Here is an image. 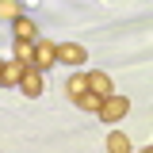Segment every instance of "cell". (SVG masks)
<instances>
[{
  "label": "cell",
  "instance_id": "obj_1",
  "mask_svg": "<svg viewBox=\"0 0 153 153\" xmlns=\"http://www.w3.org/2000/svg\"><path fill=\"white\" fill-rule=\"evenodd\" d=\"M126 111H130V100L119 96V92H111V96H103V103H100V111H96V115H100L103 123H119Z\"/></svg>",
  "mask_w": 153,
  "mask_h": 153
},
{
  "label": "cell",
  "instance_id": "obj_2",
  "mask_svg": "<svg viewBox=\"0 0 153 153\" xmlns=\"http://www.w3.org/2000/svg\"><path fill=\"white\" fill-rule=\"evenodd\" d=\"M54 61H57V42H46V38H35V61H31V65H35L38 73H42V69H50Z\"/></svg>",
  "mask_w": 153,
  "mask_h": 153
},
{
  "label": "cell",
  "instance_id": "obj_3",
  "mask_svg": "<svg viewBox=\"0 0 153 153\" xmlns=\"http://www.w3.org/2000/svg\"><path fill=\"white\" fill-rule=\"evenodd\" d=\"M84 57H88L84 46H76V42H57V61H61V65H84Z\"/></svg>",
  "mask_w": 153,
  "mask_h": 153
},
{
  "label": "cell",
  "instance_id": "obj_4",
  "mask_svg": "<svg viewBox=\"0 0 153 153\" xmlns=\"http://www.w3.org/2000/svg\"><path fill=\"white\" fill-rule=\"evenodd\" d=\"M16 88H19L23 96H31V100H35V96H42V73H38L35 65H27V73H23V80H19Z\"/></svg>",
  "mask_w": 153,
  "mask_h": 153
},
{
  "label": "cell",
  "instance_id": "obj_5",
  "mask_svg": "<svg viewBox=\"0 0 153 153\" xmlns=\"http://www.w3.org/2000/svg\"><path fill=\"white\" fill-rule=\"evenodd\" d=\"M12 35H16L19 42H35V38H38L35 19H31V16H19V19H12Z\"/></svg>",
  "mask_w": 153,
  "mask_h": 153
},
{
  "label": "cell",
  "instance_id": "obj_6",
  "mask_svg": "<svg viewBox=\"0 0 153 153\" xmlns=\"http://www.w3.org/2000/svg\"><path fill=\"white\" fill-rule=\"evenodd\" d=\"M84 76H88V92L100 96V100L115 92V88H111V76H107V73H84Z\"/></svg>",
  "mask_w": 153,
  "mask_h": 153
},
{
  "label": "cell",
  "instance_id": "obj_7",
  "mask_svg": "<svg viewBox=\"0 0 153 153\" xmlns=\"http://www.w3.org/2000/svg\"><path fill=\"white\" fill-rule=\"evenodd\" d=\"M23 73H27V65L12 57V61H4V73H0V84H19V80H23Z\"/></svg>",
  "mask_w": 153,
  "mask_h": 153
},
{
  "label": "cell",
  "instance_id": "obj_8",
  "mask_svg": "<svg viewBox=\"0 0 153 153\" xmlns=\"http://www.w3.org/2000/svg\"><path fill=\"white\" fill-rule=\"evenodd\" d=\"M107 153H134V146H130V138H126V134L111 130V134H107Z\"/></svg>",
  "mask_w": 153,
  "mask_h": 153
},
{
  "label": "cell",
  "instance_id": "obj_9",
  "mask_svg": "<svg viewBox=\"0 0 153 153\" xmlns=\"http://www.w3.org/2000/svg\"><path fill=\"white\" fill-rule=\"evenodd\" d=\"M65 92H69V100L84 96V92H88V76H84V73H73L69 80H65Z\"/></svg>",
  "mask_w": 153,
  "mask_h": 153
},
{
  "label": "cell",
  "instance_id": "obj_10",
  "mask_svg": "<svg viewBox=\"0 0 153 153\" xmlns=\"http://www.w3.org/2000/svg\"><path fill=\"white\" fill-rule=\"evenodd\" d=\"M16 61L31 65V61H35V42H19V38H16Z\"/></svg>",
  "mask_w": 153,
  "mask_h": 153
},
{
  "label": "cell",
  "instance_id": "obj_11",
  "mask_svg": "<svg viewBox=\"0 0 153 153\" xmlns=\"http://www.w3.org/2000/svg\"><path fill=\"white\" fill-rule=\"evenodd\" d=\"M73 103H76V107H84V111H100V103H103V100H100V96H92V92H84V96H76V100H73Z\"/></svg>",
  "mask_w": 153,
  "mask_h": 153
},
{
  "label": "cell",
  "instance_id": "obj_12",
  "mask_svg": "<svg viewBox=\"0 0 153 153\" xmlns=\"http://www.w3.org/2000/svg\"><path fill=\"white\" fill-rule=\"evenodd\" d=\"M19 16H23V8H19L16 0H0V19L12 23V19H19Z\"/></svg>",
  "mask_w": 153,
  "mask_h": 153
},
{
  "label": "cell",
  "instance_id": "obj_13",
  "mask_svg": "<svg viewBox=\"0 0 153 153\" xmlns=\"http://www.w3.org/2000/svg\"><path fill=\"white\" fill-rule=\"evenodd\" d=\"M0 73H4V61H0Z\"/></svg>",
  "mask_w": 153,
  "mask_h": 153
},
{
  "label": "cell",
  "instance_id": "obj_14",
  "mask_svg": "<svg viewBox=\"0 0 153 153\" xmlns=\"http://www.w3.org/2000/svg\"><path fill=\"white\" fill-rule=\"evenodd\" d=\"M142 153H153V149H142Z\"/></svg>",
  "mask_w": 153,
  "mask_h": 153
}]
</instances>
